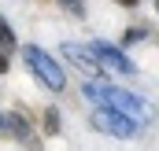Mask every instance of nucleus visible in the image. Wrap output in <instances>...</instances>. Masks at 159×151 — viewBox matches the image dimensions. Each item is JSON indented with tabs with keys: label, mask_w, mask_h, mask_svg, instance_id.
I'll use <instances>...</instances> for the list:
<instances>
[{
	"label": "nucleus",
	"mask_w": 159,
	"mask_h": 151,
	"mask_svg": "<svg viewBox=\"0 0 159 151\" xmlns=\"http://www.w3.org/2000/svg\"><path fill=\"white\" fill-rule=\"evenodd\" d=\"M81 92H85V100H93L96 107H119V111L133 114L137 122L156 114V107H152L148 100H141L137 92H126V88H115V85H104V81H96V77H89V81L81 85Z\"/></svg>",
	"instance_id": "nucleus-1"
},
{
	"label": "nucleus",
	"mask_w": 159,
	"mask_h": 151,
	"mask_svg": "<svg viewBox=\"0 0 159 151\" xmlns=\"http://www.w3.org/2000/svg\"><path fill=\"white\" fill-rule=\"evenodd\" d=\"M22 59H26V67L34 70V77H37L48 92H63L67 74H63V67H59V63H56V59H52L44 48H37V44H26V48H22Z\"/></svg>",
	"instance_id": "nucleus-2"
},
{
	"label": "nucleus",
	"mask_w": 159,
	"mask_h": 151,
	"mask_svg": "<svg viewBox=\"0 0 159 151\" xmlns=\"http://www.w3.org/2000/svg\"><path fill=\"white\" fill-rule=\"evenodd\" d=\"M93 129L104 133V136H115V140H129V136H137V118L119 111V107H96L93 111Z\"/></svg>",
	"instance_id": "nucleus-3"
},
{
	"label": "nucleus",
	"mask_w": 159,
	"mask_h": 151,
	"mask_svg": "<svg viewBox=\"0 0 159 151\" xmlns=\"http://www.w3.org/2000/svg\"><path fill=\"white\" fill-rule=\"evenodd\" d=\"M59 55H63L67 63H74L85 77H96V74H100V67H104L100 55H96L93 48H81V44H74V41H67V44L59 48Z\"/></svg>",
	"instance_id": "nucleus-4"
},
{
	"label": "nucleus",
	"mask_w": 159,
	"mask_h": 151,
	"mask_svg": "<svg viewBox=\"0 0 159 151\" xmlns=\"http://www.w3.org/2000/svg\"><path fill=\"white\" fill-rule=\"evenodd\" d=\"M89 48L100 55V63H104L107 70H115V74H137V63H133L126 52H119L115 44H107V41H93Z\"/></svg>",
	"instance_id": "nucleus-5"
},
{
	"label": "nucleus",
	"mask_w": 159,
	"mask_h": 151,
	"mask_svg": "<svg viewBox=\"0 0 159 151\" xmlns=\"http://www.w3.org/2000/svg\"><path fill=\"white\" fill-rule=\"evenodd\" d=\"M7 133L19 136V140H26V136H30V122H26L19 111H11V114H7Z\"/></svg>",
	"instance_id": "nucleus-6"
},
{
	"label": "nucleus",
	"mask_w": 159,
	"mask_h": 151,
	"mask_svg": "<svg viewBox=\"0 0 159 151\" xmlns=\"http://www.w3.org/2000/svg\"><path fill=\"white\" fill-rule=\"evenodd\" d=\"M15 48V33L7 26V19H0V52H11Z\"/></svg>",
	"instance_id": "nucleus-7"
},
{
	"label": "nucleus",
	"mask_w": 159,
	"mask_h": 151,
	"mask_svg": "<svg viewBox=\"0 0 159 151\" xmlns=\"http://www.w3.org/2000/svg\"><path fill=\"white\" fill-rule=\"evenodd\" d=\"M137 41H148V30L144 26H129L126 30V44H137Z\"/></svg>",
	"instance_id": "nucleus-8"
},
{
	"label": "nucleus",
	"mask_w": 159,
	"mask_h": 151,
	"mask_svg": "<svg viewBox=\"0 0 159 151\" xmlns=\"http://www.w3.org/2000/svg\"><path fill=\"white\" fill-rule=\"evenodd\" d=\"M59 4H63L70 15H85V0H59Z\"/></svg>",
	"instance_id": "nucleus-9"
},
{
	"label": "nucleus",
	"mask_w": 159,
	"mask_h": 151,
	"mask_svg": "<svg viewBox=\"0 0 159 151\" xmlns=\"http://www.w3.org/2000/svg\"><path fill=\"white\" fill-rule=\"evenodd\" d=\"M44 129H48V133H56V129H59V114H56V111L44 114Z\"/></svg>",
	"instance_id": "nucleus-10"
},
{
	"label": "nucleus",
	"mask_w": 159,
	"mask_h": 151,
	"mask_svg": "<svg viewBox=\"0 0 159 151\" xmlns=\"http://www.w3.org/2000/svg\"><path fill=\"white\" fill-rule=\"evenodd\" d=\"M7 70V52H0V74Z\"/></svg>",
	"instance_id": "nucleus-11"
},
{
	"label": "nucleus",
	"mask_w": 159,
	"mask_h": 151,
	"mask_svg": "<svg viewBox=\"0 0 159 151\" xmlns=\"http://www.w3.org/2000/svg\"><path fill=\"white\" fill-rule=\"evenodd\" d=\"M115 4H122V7H137L141 0H115Z\"/></svg>",
	"instance_id": "nucleus-12"
},
{
	"label": "nucleus",
	"mask_w": 159,
	"mask_h": 151,
	"mask_svg": "<svg viewBox=\"0 0 159 151\" xmlns=\"http://www.w3.org/2000/svg\"><path fill=\"white\" fill-rule=\"evenodd\" d=\"M0 133H7V114H0Z\"/></svg>",
	"instance_id": "nucleus-13"
},
{
	"label": "nucleus",
	"mask_w": 159,
	"mask_h": 151,
	"mask_svg": "<svg viewBox=\"0 0 159 151\" xmlns=\"http://www.w3.org/2000/svg\"><path fill=\"white\" fill-rule=\"evenodd\" d=\"M156 11H159V0H156Z\"/></svg>",
	"instance_id": "nucleus-14"
}]
</instances>
